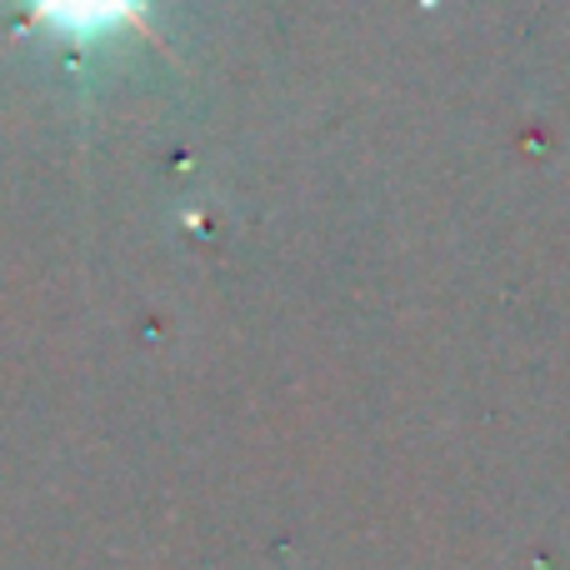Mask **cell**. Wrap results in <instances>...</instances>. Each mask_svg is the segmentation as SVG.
<instances>
[{
	"label": "cell",
	"mask_w": 570,
	"mask_h": 570,
	"mask_svg": "<svg viewBox=\"0 0 570 570\" xmlns=\"http://www.w3.org/2000/svg\"><path fill=\"white\" fill-rule=\"evenodd\" d=\"M26 16L40 30L70 40V46H100L110 36H126V30L146 26L150 0H20Z\"/></svg>",
	"instance_id": "1"
}]
</instances>
